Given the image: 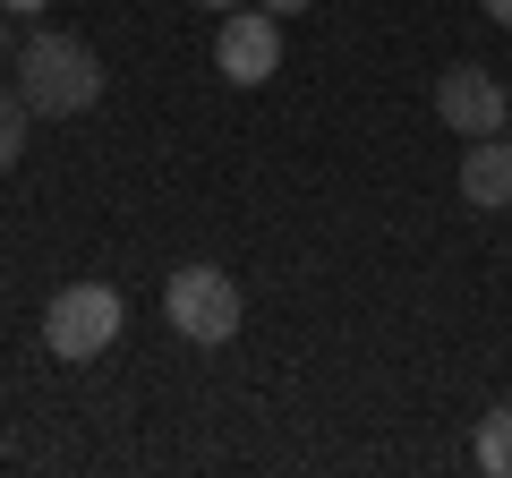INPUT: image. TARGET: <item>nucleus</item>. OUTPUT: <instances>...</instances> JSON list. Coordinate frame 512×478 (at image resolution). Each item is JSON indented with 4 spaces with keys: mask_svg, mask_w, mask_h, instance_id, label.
Here are the masks:
<instances>
[{
    "mask_svg": "<svg viewBox=\"0 0 512 478\" xmlns=\"http://www.w3.org/2000/svg\"><path fill=\"white\" fill-rule=\"evenodd\" d=\"M256 9H274V18H299V9H316V0H256Z\"/></svg>",
    "mask_w": 512,
    "mask_h": 478,
    "instance_id": "11",
    "label": "nucleus"
},
{
    "mask_svg": "<svg viewBox=\"0 0 512 478\" xmlns=\"http://www.w3.org/2000/svg\"><path fill=\"white\" fill-rule=\"evenodd\" d=\"M128 308L111 282H69V291H52V308H43V350L52 359H69V368H86V359H103L111 342H120Z\"/></svg>",
    "mask_w": 512,
    "mask_h": 478,
    "instance_id": "2",
    "label": "nucleus"
},
{
    "mask_svg": "<svg viewBox=\"0 0 512 478\" xmlns=\"http://www.w3.org/2000/svg\"><path fill=\"white\" fill-rule=\"evenodd\" d=\"M9 69H18L9 86L26 94V111H35V120H77V111H94V94H103V60H94V43L60 35V26L26 35Z\"/></svg>",
    "mask_w": 512,
    "mask_h": 478,
    "instance_id": "1",
    "label": "nucleus"
},
{
    "mask_svg": "<svg viewBox=\"0 0 512 478\" xmlns=\"http://www.w3.org/2000/svg\"><path fill=\"white\" fill-rule=\"evenodd\" d=\"M478 9H487V18H495V26H512V0H478Z\"/></svg>",
    "mask_w": 512,
    "mask_h": 478,
    "instance_id": "12",
    "label": "nucleus"
},
{
    "mask_svg": "<svg viewBox=\"0 0 512 478\" xmlns=\"http://www.w3.org/2000/svg\"><path fill=\"white\" fill-rule=\"evenodd\" d=\"M197 9H248V0H197Z\"/></svg>",
    "mask_w": 512,
    "mask_h": 478,
    "instance_id": "13",
    "label": "nucleus"
},
{
    "mask_svg": "<svg viewBox=\"0 0 512 478\" xmlns=\"http://www.w3.org/2000/svg\"><path fill=\"white\" fill-rule=\"evenodd\" d=\"M470 461L487 478H512V402H495L487 419H478V444H470Z\"/></svg>",
    "mask_w": 512,
    "mask_h": 478,
    "instance_id": "7",
    "label": "nucleus"
},
{
    "mask_svg": "<svg viewBox=\"0 0 512 478\" xmlns=\"http://www.w3.org/2000/svg\"><path fill=\"white\" fill-rule=\"evenodd\" d=\"M461 197H470L478 214H504L512 205V137H478V146L461 154Z\"/></svg>",
    "mask_w": 512,
    "mask_h": 478,
    "instance_id": "6",
    "label": "nucleus"
},
{
    "mask_svg": "<svg viewBox=\"0 0 512 478\" xmlns=\"http://www.w3.org/2000/svg\"><path fill=\"white\" fill-rule=\"evenodd\" d=\"M163 316L180 342L197 350H222L239 333V316H248V299H239V282L222 274V265H180V274L163 282Z\"/></svg>",
    "mask_w": 512,
    "mask_h": 478,
    "instance_id": "3",
    "label": "nucleus"
},
{
    "mask_svg": "<svg viewBox=\"0 0 512 478\" xmlns=\"http://www.w3.org/2000/svg\"><path fill=\"white\" fill-rule=\"evenodd\" d=\"M436 120H444L453 137H504L512 94L495 86V69H478V60H453V69L436 77Z\"/></svg>",
    "mask_w": 512,
    "mask_h": 478,
    "instance_id": "5",
    "label": "nucleus"
},
{
    "mask_svg": "<svg viewBox=\"0 0 512 478\" xmlns=\"http://www.w3.org/2000/svg\"><path fill=\"white\" fill-rule=\"evenodd\" d=\"M214 69H222V86H265V77L282 69V18L274 9H222Z\"/></svg>",
    "mask_w": 512,
    "mask_h": 478,
    "instance_id": "4",
    "label": "nucleus"
},
{
    "mask_svg": "<svg viewBox=\"0 0 512 478\" xmlns=\"http://www.w3.org/2000/svg\"><path fill=\"white\" fill-rule=\"evenodd\" d=\"M9 60H18V18L0 9V69H9Z\"/></svg>",
    "mask_w": 512,
    "mask_h": 478,
    "instance_id": "9",
    "label": "nucleus"
},
{
    "mask_svg": "<svg viewBox=\"0 0 512 478\" xmlns=\"http://www.w3.org/2000/svg\"><path fill=\"white\" fill-rule=\"evenodd\" d=\"M504 137H512V120H504Z\"/></svg>",
    "mask_w": 512,
    "mask_h": 478,
    "instance_id": "14",
    "label": "nucleus"
},
{
    "mask_svg": "<svg viewBox=\"0 0 512 478\" xmlns=\"http://www.w3.org/2000/svg\"><path fill=\"white\" fill-rule=\"evenodd\" d=\"M26 120H35V111H26V94L9 86V77H0V171H9V163L26 154Z\"/></svg>",
    "mask_w": 512,
    "mask_h": 478,
    "instance_id": "8",
    "label": "nucleus"
},
{
    "mask_svg": "<svg viewBox=\"0 0 512 478\" xmlns=\"http://www.w3.org/2000/svg\"><path fill=\"white\" fill-rule=\"evenodd\" d=\"M0 9H9V18H43V9H52V0H0Z\"/></svg>",
    "mask_w": 512,
    "mask_h": 478,
    "instance_id": "10",
    "label": "nucleus"
}]
</instances>
